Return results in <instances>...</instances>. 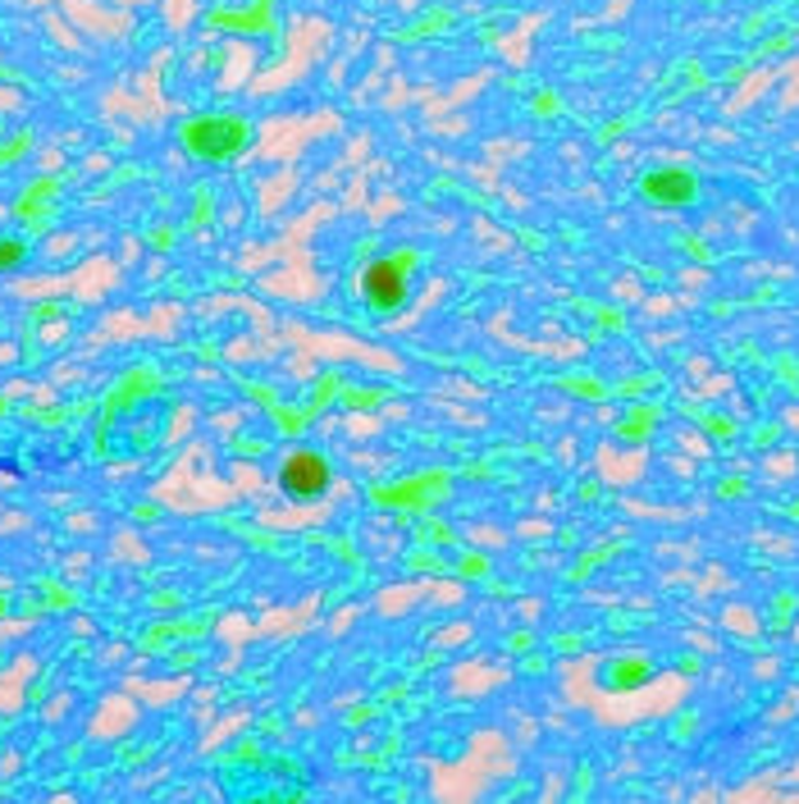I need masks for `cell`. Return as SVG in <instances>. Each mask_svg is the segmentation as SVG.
Returning <instances> with one entry per match:
<instances>
[{"instance_id":"obj_1","label":"cell","mask_w":799,"mask_h":804,"mask_svg":"<svg viewBox=\"0 0 799 804\" xmlns=\"http://www.w3.org/2000/svg\"><path fill=\"white\" fill-rule=\"evenodd\" d=\"M279 489L293 503H310V499H320L325 489H329V466L320 453H293L283 466H279Z\"/></svg>"},{"instance_id":"obj_2","label":"cell","mask_w":799,"mask_h":804,"mask_svg":"<svg viewBox=\"0 0 799 804\" xmlns=\"http://www.w3.org/2000/svg\"><path fill=\"white\" fill-rule=\"evenodd\" d=\"M362 293L375 306H397V302H403V293H407V279H403V271H397L393 261H375L370 271L362 275Z\"/></svg>"},{"instance_id":"obj_3","label":"cell","mask_w":799,"mask_h":804,"mask_svg":"<svg viewBox=\"0 0 799 804\" xmlns=\"http://www.w3.org/2000/svg\"><path fill=\"white\" fill-rule=\"evenodd\" d=\"M18 252H24L18 242H5V248H0V271H10V265L18 261Z\"/></svg>"}]
</instances>
